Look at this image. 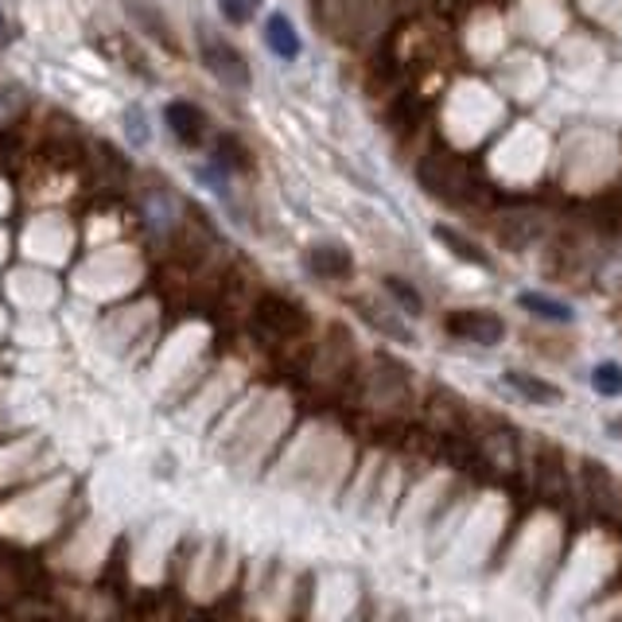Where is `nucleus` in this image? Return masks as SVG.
<instances>
[{"instance_id":"nucleus-17","label":"nucleus","mask_w":622,"mask_h":622,"mask_svg":"<svg viewBox=\"0 0 622 622\" xmlns=\"http://www.w3.org/2000/svg\"><path fill=\"white\" fill-rule=\"evenodd\" d=\"M218 8H223V16L230 23H249L257 8H261V0H218Z\"/></svg>"},{"instance_id":"nucleus-3","label":"nucleus","mask_w":622,"mask_h":622,"mask_svg":"<svg viewBox=\"0 0 622 622\" xmlns=\"http://www.w3.org/2000/svg\"><path fill=\"white\" fill-rule=\"evenodd\" d=\"M533 478H537V494L549 506H564L572 494V478L564 471V452L553 444H541L533 455Z\"/></svg>"},{"instance_id":"nucleus-19","label":"nucleus","mask_w":622,"mask_h":622,"mask_svg":"<svg viewBox=\"0 0 622 622\" xmlns=\"http://www.w3.org/2000/svg\"><path fill=\"white\" fill-rule=\"evenodd\" d=\"M8 152H12V145H8V140L0 137V164H4V156H8Z\"/></svg>"},{"instance_id":"nucleus-8","label":"nucleus","mask_w":622,"mask_h":622,"mask_svg":"<svg viewBox=\"0 0 622 622\" xmlns=\"http://www.w3.org/2000/svg\"><path fill=\"white\" fill-rule=\"evenodd\" d=\"M506 385L517 393V397H525L530 405H561L564 393L556 389L553 382H545V377H533V374H522V369H506Z\"/></svg>"},{"instance_id":"nucleus-5","label":"nucleus","mask_w":622,"mask_h":622,"mask_svg":"<svg viewBox=\"0 0 622 622\" xmlns=\"http://www.w3.org/2000/svg\"><path fill=\"white\" fill-rule=\"evenodd\" d=\"M447 335L463 338V343H475V346H494L506 338V323L498 319V315L491 312H478V308H467V312H452L444 319Z\"/></svg>"},{"instance_id":"nucleus-16","label":"nucleus","mask_w":622,"mask_h":622,"mask_svg":"<svg viewBox=\"0 0 622 622\" xmlns=\"http://www.w3.org/2000/svg\"><path fill=\"white\" fill-rule=\"evenodd\" d=\"M385 288H389V293H393V300H397L401 308H408V315H421L424 300H421V296H416V288H408L401 277H389V280H385Z\"/></svg>"},{"instance_id":"nucleus-14","label":"nucleus","mask_w":622,"mask_h":622,"mask_svg":"<svg viewBox=\"0 0 622 622\" xmlns=\"http://www.w3.org/2000/svg\"><path fill=\"white\" fill-rule=\"evenodd\" d=\"M28 113V93L20 86H0V129Z\"/></svg>"},{"instance_id":"nucleus-9","label":"nucleus","mask_w":622,"mask_h":622,"mask_svg":"<svg viewBox=\"0 0 622 622\" xmlns=\"http://www.w3.org/2000/svg\"><path fill=\"white\" fill-rule=\"evenodd\" d=\"M308 269L319 280H343V277H351L354 261L343 246H315L308 249Z\"/></svg>"},{"instance_id":"nucleus-13","label":"nucleus","mask_w":622,"mask_h":622,"mask_svg":"<svg viewBox=\"0 0 622 622\" xmlns=\"http://www.w3.org/2000/svg\"><path fill=\"white\" fill-rule=\"evenodd\" d=\"M432 234H436V238L444 241V246L452 249V254L460 257V261L478 265V269H483V265H486V254H478L475 241H467V238H463V234H455L452 226H436V230H432Z\"/></svg>"},{"instance_id":"nucleus-6","label":"nucleus","mask_w":622,"mask_h":622,"mask_svg":"<svg viewBox=\"0 0 622 622\" xmlns=\"http://www.w3.org/2000/svg\"><path fill=\"white\" fill-rule=\"evenodd\" d=\"M203 67H207L215 78H223L226 86H238V90H246L249 86L246 59H241L238 47L223 43V39H203Z\"/></svg>"},{"instance_id":"nucleus-10","label":"nucleus","mask_w":622,"mask_h":622,"mask_svg":"<svg viewBox=\"0 0 622 622\" xmlns=\"http://www.w3.org/2000/svg\"><path fill=\"white\" fill-rule=\"evenodd\" d=\"M265 43H269L280 59H296V55H300V36L293 31L288 16H280V12L269 16V23H265Z\"/></svg>"},{"instance_id":"nucleus-11","label":"nucleus","mask_w":622,"mask_h":622,"mask_svg":"<svg viewBox=\"0 0 622 622\" xmlns=\"http://www.w3.org/2000/svg\"><path fill=\"white\" fill-rule=\"evenodd\" d=\"M498 238L506 241L510 249H525L533 241H541V223L530 215H510L506 223L498 226Z\"/></svg>"},{"instance_id":"nucleus-15","label":"nucleus","mask_w":622,"mask_h":622,"mask_svg":"<svg viewBox=\"0 0 622 622\" xmlns=\"http://www.w3.org/2000/svg\"><path fill=\"white\" fill-rule=\"evenodd\" d=\"M592 385L603 393V397H619L622 393V366H615V362H600V366L592 369Z\"/></svg>"},{"instance_id":"nucleus-12","label":"nucleus","mask_w":622,"mask_h":622,"mask_svg":"<svg viewBox=\"0 0 622 622\" xmlns=\"http://www.w3.org/2000/svg\"><path fill=\"white\" fill-rule=\"evenodd\" d=\"M517 304H522L525 312H533L537 319H549V323H572V308L561 300H553V296H541V293H522L517 296Z\"/></svg>"},{"instance_id":"nucleus-2","label":"nucleus","mask_w":622,"mask_h":622,"mask_svg":"<svg viewBox=\"0 0 622 622\" xmlns=\"http://www.w3.org/2000/svg\"><path fill=\"white\" fill-rule=\"evenodd\" d=\"M254 327L261 338L285 346V343L304 338V330H308V315H304V308H296L293 300H285V296H265L254 312Z\"/></svg>"},{"instance_id":"nucleus-20","label":"nucleus","mask_w":622,"mask_h":622,"mask_svg":"<svg viewBox=\"0 0 622 622\" xmlns=\"http://www.w3.org/2000/svg\"><path fill=\"white\" fill-rule=\"evenodd\" d=\"M0 36H4V12H0Z\"/></svg>"},{"instance_id":"nucleus-1","label":"nucleus","mask_w":622,"mask_h":622,"mask_svg":"<svg viewBox=\"0 0 622 622\" xmlns=\"http://www.w3.org/2000/svg\"><path fill=\"white\" fill-rule=\"evenodd\" d=\"M421 184L428 187L432 195H440V199L447 203H467L478 195V176L471 171L467 160H460L455 152H447V148H432L428 156L421 160Z\"/></svg>"},{"instance_id":"nucleus-18","label":"nucleus","mask_w":622,"mask_h":622,"mask_svg":"<svg viewBox=\"0 0 622 622\" xmlns=\"http://www.w3.org/2000/svg\"><path fill=\"white\" fill-rule=\"evenodd\" d=\"M218 152H223V164H230V168H238V164H241V168H246V148H241V145H234V137H226L223 140V145H218Z\"/></svg>"},{"instance_id":"nucleus-4","label":"nucleus","mask_w":622,"mask_h":622,"mask_svg":"<svg viewBox=\"0 0 622 622\" xmlns=\"http://www.w3.org/2000/svg\"><path fill=\"white\" fill-rule=\"evenodd\" d=\"M584 494H588V506L600 522H619L622 517V494L619 483L611 478V471L603 467L600 460H588L584 463Z\"/></svg>"},{"instance_id":"nucleus-7","label":"nucleus","mask_w":622,"mask_h":622,"mask_svg":"<svg viewBox=\"0 0 622 622\" xmlns=\"http://www.w3.org/2000/svg\"><path fill=\"white\" fill-rule=\"evenodd\" d=\"M168 125L184 145H199V140L207 137V117H203V109L191 106V101H171Z\"/></svg>"}]
</instances>
